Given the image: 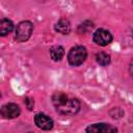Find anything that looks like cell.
Listing matches in <instances>:
<instances>
[{
  "instance_id": "cell-9",
  "label": "cell",
  "mask_w": 133,
  "mask_h": 133,
  "mask_svg": "<svg viewBox=\"0 0 133 133\" xmlns=\"http://www.w3.org/2000/svg\"><path fill=\"white\" fill-rule=\"evenodd\" d=\"M50 56L54 61H59L64 55V49L61 46H53L50 49Z\"/></svg>"
},
{
  "instance_id": "cell-3",
  "label": "cell",
  "mask_w": 133,
  "mask_h": 133,
  "mask_svg": "<svg viewBox=\"0 0 133 133\" xmlns=\"http://www.w3.org/2000/svg\"><path fill=\"white\" fill-rule=\"evenodd\" d=\"M33 31V25L29 21H23L19 23V25L16 28V35L15 38L19 43L26 42L30 36Z\"/></svg>"
},
{
  "instance_id": "cell-10",
  "label": "cell",
  "mask_w": 133,
  "mask_h": 133,
  "mask_svg": "<svg viewBox=\"0 0 133 133\" xmlns=\"http://www.w3.org/2000/svg\"><path fill=\"white\" fill-rule=\"evenodd\" d=\"M14 29V23L8 19H3L0 22V34L2 36L11 32Z\"/></svg>"
},
{
  "instance_id": "cell-4",
  "label": "cell",
  "mask_w": 133,
  "mask_h": 133,
  "mask_svg": "<svg viewBox=\"0 0 133 133\" xmlns=\"http://www.w3.org/2000/svg\"><path fill=\"white\" fill-rule=\"evenodd\" d=\"M94 42L99 46H107L112 42V35L108 30L98 29L94 33Z\"/></svg>"
},
{
  "instance_id": "cell-2",
  "label": "cell",
  "mask_w": 133,
  "mask_h": 133,
  "mask_svg": "<svg viewBox=\"0 0 133 133\" xmlns=\"http://www.w3.org/2000/svg\"><path fill=\"white\" fill-rule=\"evenodd\" d=\"M87 57V51L83 46H76L72 48L68 54V60L71 65L77 66L83 63Z\"/></svg>"
},
{
  "instance_id": "cell-13",
  "label": "cell",
  "mask_w": 133,
  "mask_h": 133,
  "mask_svg": "<svg viewBox=\"0 0 133 133\" xmlns=\"http://www.w3.org/2000/svg\"><path fill=\"white\" fill-rule=\"evenodd\" d=\"M129 72H130L131 77L133 78V59H132L131 62H130V65H129Z\"/></svg>"
},
{
  "instance_id": "cell-14",
  "label": "cell",
  "mask_w": 133,
  "mask_h": 133,
  "mask_svg": "<svg viewBox=\"0 0 133 133\" xmlns=\"http://www.w3.org/2000/svg\"><path fill=\"white\" fill-rule=\"evenodd\" d=\"M132 36H133V33H132Z\"/></svg>"
},
{
  "instance_id": "cell-11",
  "label": "cell",
  "mask_w": 133,
  "mask_h": 133,
  "mask_svg": "<svg viewBox=\"0 0 133 133\" xmlns=\"http://www.w3.org/2000/svg\"><path fill=\"white\" fill-rule=\"evenodd\" d=\"M96 60H97V62L100 65L105 66V65L109 64V62H110V56L107 53H105V52H99L96 55Z\"/></svg>"
},
{
  "instance_id": "cell-12",
  "label": "cell",
  "mask_w": 133,
  "mask_h": 133,
  "mask_svg": "<svg viewBox=\"0 0 133 133\" xmlns=\"http://www.w3.org/2000/svg\"><path fill=\"white\" fill-rule=\"evenodd\" d=\"M25 103H26L27 108H28L29 110H31V109L33 108L34 103H33V100H32V99H30V98H26V99H25Z\"/></svg>"
},
{
  "instance_id": "cell-6",
  "label": "cell",
  "mask_w": 133,
  "mask_h": 133,
  "mask_svg": "<svg viewBox=\"0 0 133 133\" xmlns=\"http://www.w3.org/2000/svg\"><path fill=\"white\" fill-rule=\"evenodd\" d=\"M35 125L42 130H50L53 127V121L44 113H37L34 116Z\"/></svg>"
},
{
  "instance_id": "cell-5",
  "label": "cell",
  "mask_w": 133,
  "mask_h": 133,
  "mask_svg": "<svg viewBox=\"0 0 133 133\" xmlns=\"http://www.w3.org/2000/svg\"><path fill=\"white\" fill-rule=\"evenodd\" d=\"M20 113H21L20 107L14 103L5 104L1 108V114L4 118H15V117H18Z\"/></svg>"
},
{
  "instance_id": "cell-1",
  "label": "cell",
  "mask_w": 133,
  "mask_h": 133,
  "mask_svg": "<svg viewBox=\"0 0 133 133\" xmlns=\"http://www.w3.org/2000/svg\"><path fill=\"white\" fill-rule=\"evenodd\" d=\"M52 103L56 111L63 115H74L80 110V102L78 99L63 91L54 92Z\"/></svg>"
},
{
  "instance_id": "cell-8",
  "label": "cell",
  "mask_w": 133,
  "mask_h": 133,
  "mask_svg": "<svg viewBox=\"0 0 133 133\" xmlns=\"http://www.w3.org/2000/svg\"><path fill=\"white\" fill-rule=\"evenodd\" d=\"M55 30L59 33H62V34H68L71 30V25H70V22L66 20V19H60L56 25H55Z\"/></svg>"
},
{
  "instance_id": "cell-7",
  "label": "cell",
  "mask_w": 133,
  "mask_h": 133,
  "mask_svg": "<svg viewBox=\"0 0 133 133\" xmlns=\"http://www.w3.org/2000/svg\"><path fill=\"white\" fill-rule=\"evenodd\" d=\"M117 129L109 124H94L86 128V132H96V133H110V132H116Z\"/></svg>"
}]
</instances>
